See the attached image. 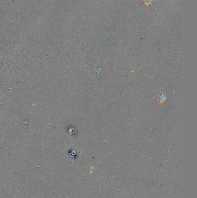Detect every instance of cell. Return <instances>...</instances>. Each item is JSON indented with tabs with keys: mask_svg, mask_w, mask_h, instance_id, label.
Here are the masks:
<instances>
[{
	"mask_svg": "<svg viewBox=\"0 0 197 198\" xmlns=\"http://www.w3.org/2000/svg\"><path fill=\"white\" fill-rule=\"evenodd\" d=\"M151 1H152V0H145V3L146 5H149L151 4Z\"/></svg>",
	"mask_w": 197,
	"mask_h": 198,
	"instance_id": "cell-1",
	"label": "cell"
}]
</instances>
